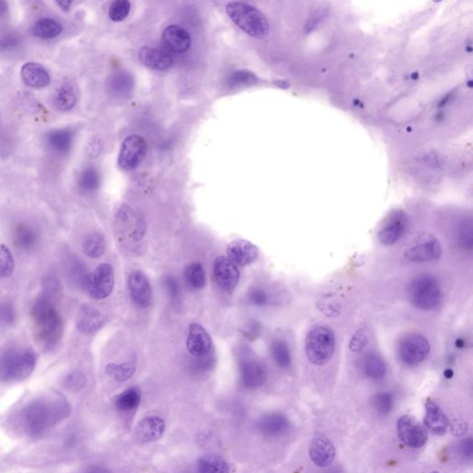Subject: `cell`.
Wrapping results in <instances>:
<instances>
[{"mask_svg":"<svg viewBox=\"0 0 473 473\" xmlns=\"http://www.w3.org/2000/svg\"><path fill=\"white\" fill-rule=\"evenodd\" d=\"M256 82H257V77L255 74L248 72V70H238L231 75L230 79V85L233 87L253 85Z\"/></svg>","mask_w":473,"mask_h":473,"instance_id":"cell-42","label":"cell"},{"mask_svg":"<svg viewBox=\"0 0 473 473\" xmlns=\"http://www.w3.org/2000/svg\"><path fill=\"white\" fill-rule=\"evenodd\" d=\"M248 301L250 304L257 306V307H265L270 304L271 297L267 290L261 289V287H256V289L250 290Z\"/></svg>","mask_w":473,"mask_h":473,"instance_id":"cell-43","label":"cell"},{"mask_svg":"<svg viewBox=\"0 0 473 473\" xmlns=\"http://www.w3.org/2000/svg\"><path fill=\"white\" fill-rule=\"evenodd\" d=\"M166 287L168 289L172 301L178 302L181 299V290L179 281L174 277H168L165 280Z\"/></svg>","mask_w":473,"mask_h":473,"instance_id":"cell-46","label":"cell"},{"mask_svg":"<svg viewBox=\"0 0 473 473\" xmlns=\"http://www.w3.org/2000/svg\"><path fill=\"white\" fill-rule=\"evenodd\" d=\"M408 294L410 304L422 312L437 310L443 299L440 284L431 276H420L411 281Z\"/></svg>","mask_w":473,"mask_h":473,"instance_id":"cell-6","label":"cell"},{"mask_svg":"<svg viewBox=\"0 0 473 473\" xmlns=\"http://www.w3.org/2000/svg\"><path fill=\"white\" fill-rule=\"evenodd\" d=\"M83 473H111L108 471L107 469L104 468V467L99 466H92L90 467L86 471Z\"/></svg>","mask_w":473,"mask_h":473,"instance_id":"cell-52","label":"cell"},{"mask_svg":"<svg viewBox=\"0 0 473 473\" xmlns=\"http://www.w3.org/2000/svg\"><path fill=\"white\" fill-rule=\"evenodd\" d=\"M164 431H165L164 420L157 416H150L139 422L135 430V435L141 443H149L162 437Z\"/></svg>","mask_w":473,"mask_h":473,"instance_id":"cell-20","label":"cell"},{"mask_svg":"<svg viewBox=\"0 0 473 473\" xmlns=\"http://www.w3.org/2000/svg\"><path fill=\"white\" fill-rule=\"evenodd\" d=\"M99 175L94 169H87L83 170L79 178L80 187L85 191H95L99 186Z\"/></svg>","mask_w":473,"mask_h":473,"instance_id":"cell-41","label":"cell"},{"mask_svg":"<svg viewBox=\"0 0 473 473\" xmlns=\"http://www.w3.org/2000/svg\"><path fill=\"white\" fill-rule=\"evenodd\" d=\"M69 414V406L60 398H40L21 413V425L31 437L44 435L55 423Z\"/></svg>","mask_w":473,"mask_h":473,"instance_id":"cell-2","label":"cell"},{"mask_svg":"<svg viewBox=\"0 0 473 473\" xmlns=\"http://www.w3.org/2000/svg\"><path fill=\"white\" fill-rule=\"evenodd\" d=\"M429 473H441V472L434 471V472H429Z\"/></svg>","mask_w":473,"mask_h":473,"instance_id":"cell-56","label":"cell"},{"mask_svg":"<svg viewBox=\"0 0 473 473\" xmlns=\"http://www.w3.org/2000/svg\"><path fill=\"white\" fill-rule=\"evenodd\" d=\"M12 240L18 249L29 252L35 249L39 241V233L33 225L21 222L15 225Z\"/></svg>","mask_w":473,"mask_h":473,"instance_id":"cell-24","label":"cell"},{"mask_svg":"<svg viewBox=\"0 0 473 473\" xmlns=\"http://www.w3.org/2000/svg\"><path fill=\"white\" fill-rule=\"evenodd\" d=\"M132 11V3L128 0H116L108 9V17L115 23L124 21Z\"/></svg>","mask_w":473,"mask_h":473,"instance_id":"cell-37","label":"cell"},{"mask_svg":"<svg viewBox=\"0 0 473 473\" xmlns=\"http://www.w3.org/2000/svg\"><path fill=\"white\" fill-rule=\"evenodd\" d=\"M393 395L389 392H379L373 398V407L379 415H388L393 409Z\"/></svg>","mask_w":473,"mask_h":473,"instance_id":"cell-38","label":"cell"},{"mask_svg":"<svg viewBox=\"0 0 473 473\" xmlns=\"http://www.w3.org/2000/svg\"><path fill=\"white\" fill-rule=\"evenodd\" d=\"M114 286H115V272L112 265L101 264L92 273L89 274L86 289L92 298L104 299L112 293Z\"/></svg>","mask_w":473,"mask_h":473,"instance_id":"cell-9","label":"cell"},{"mask_svg":"<svg viewBox=\"0 0 473 473\" xmlns=\"http://www.w3.org/2000/svg\"><path fill=\"white\" fill-rule=\"evenodd\" d=\"M33 335L46 351H53L63 336V321L48 294L40 295L31 309Z\"/></svg>","mask_w":473,"mask_h":473,"instance_id":"cell-1","label":"cell"},{"mask_svg":"<svg viewBox=\"0 0 473 473\" xmlns=\"http://www.w3.org/2000/svg\"><path fill=\"white\" fill-rule=\"evenodd\" d=\"M386 364L384 358L376 354H367L361 361V371L364 376L373 381L385 378Z\"/></svg>","mask_w":473,"mask_h":473,"instance_id":"cell-27","label":"cell"},{"mask_svg":"<svg viewBox=\"0 0 473 473\" xmlns=\"http://www.w3.org/2000/svg\"><path fill=\"white\" fill-rule=\"evenodd\" d=\"M21 79L29 87L44 88L51 83V76L42 65L29 63L24 64L21 70Z\"/></svg>","mask_w":473,"mask_h":473,"instance_id":"cell-26","label":"cell"},{"mask_svg":"<svg viewBox=\"0 0 473 473\" xmlns=\"http://www.w3.org/2000/svg\"><path fill=\"white\" fill-rule=\"evenodd\" d=\"M397 430L398 438L407 447L420 448L428 440L425 426L413 416H402L398 420Z\"/></svg>","mask_w":473,"mask_h":473,"instance_id":"cell-10","label":"cell"},{"mask_svg":"<svg viewBox=\"0 0 473 473\" xmlns=\"http://www.w3.org/2000/svg\"><path fill=\"white\" fill-rule=\"evenodd\" d=\"M107 373L117 382H125L135 373V366L132 363L114 364L107 366Z\"/></svg>","mask_w":473,"mask_h":473,"instance_id":"cell-36","label":"cell"},{"mask_svg":"<svg viewBox=\"0 0 473 473\" xmlns=\"http://www.w3.org/2000/svg\"><path fill=\"white\" fill-rule=\"evenodd\" d=\"M228 16L241 31L253 38L262 40L269 35L267 17L257 8L240 1H230L225 6Z\"/></svg>","mask_w":473,"mask_h":473,"instance_id":"cell-4","label":"cell"},{"mask_svg":"<svg viewBox=\"0 0 473 473\" xmlns=\"http://www.w3.org/2000/svg\"><path fill=\"white\" fill-rule=\"evenodd\" d=\"M16 321V310L11 302H0V329H8Z\"/></svg>","mask_w":473,"mask_h":473,"instance_id":"cell-40","label":"cell"},{"mask_svg":"<svg viewBox=\"0 0 473 473\" xmlns=\"http://www.w3.org/2000/svg\"><path fill=\"white\" fill-rule=\"evenodd\" d=\"M33 35L40 39L55 38L63 32V26L51 18H42L36 21L33 26Z\"/></svg>","mask_w":473,"mask_h":473,"instance_id":"cell-29","label":"cell"},{"mask_svg":"<svg viewBox=\"0 0 473 473\" xmlns=\"http://www.w3.org/2000/svg\"><path fill=\"white\" fill-rule=\"evenodd\" d=\"M408 228L409 218L403 211L398 210L391 213L377 234L379 243L385 246L394 245L404 237Z\"/></svg>","mask_w":473,"mask_h":473,"instance_id":"cell-11","label":"cell"},{"mask_svg":"<svg viewBox=\"0 0 473 473\" xmlns=\"http://www.w3.org/2000/svg\"><path fill=\"white\" fill-rule=\"evenodd\" d=\"M14 271V255L7 246L0 244V278L11 277Z\"/></svg>","mask_w":473,"mask_h":473,"instance_id":"cell-39","label":"cell"},{"mask_svg":"<svg viewBox=\"0 0 473 473\" xmlns=\"http://www.w3.org/2000/svg\"><path fill=\"white\" fill-rule=\"evenodd\" d=\"M186 347L190 354L194 357L208 356L212 349V339L205 327L198 323L191 324L188 327Z\"/></svg>","mask_w":473,"mask_h":473,"instance_id":"cell-15","label":"cell"},{"mask_svg":"<svg viewBox=\"0 0 473 473\" xmlns=\"http://www.w3.org/2000/svg\"><path fill=\"white\" fill-rule=\"evenodd\" d=\"M198 473H230V468L223 457L207 455L198 462Z\"/></svg>","mask_w":473,"mask_h":473,"instance_id":"cell-34","label":"cell"},{"mask_svg":"<svg viewBox=\"0 0 473 473\" xmlns=\"http://www.w3.org/2000/svg\"><path fill=\"white\" fill-rule=\"evenodd\" d=\"M259 432L267 437H277L286 434L289 427V420L280 413H269L260 418Z\"/></svg>","mask_w":473,"mask_h":473,"instance_id":"cell-22","label":"cell"},{"mask_svg":"<svg viewBox=\"0 0 473 473\" xmlns=\"http://www.w3.org/2000/svg\"><path fill=\"white\" fill-rule=\"evenodd\" d=\"M36 366V354L33 349H8L0 354V382L23 381L32 375Z\"/></svg>","mask_w":473,"mask_h":473,"instance_id":"cell-3","label":"cell"},{"mask_svg":"<svg viewBox=\"0 0 473 473\" xmlns=\"http://www.w3.org/2000/svg\"><path fill=\"white\" fill-rule=\"evenodd\" d=\"M129 295L136 306L147 308L152 302L153 292L147 275L141 270H134L129 274L128 280Z\"/></svg>","mask_w":473,"mask_h":473,"instance_id":"cell-13","label":"cell"},{"mask_svg":"<svg viewBox=\"0 0 473 473\" xmlns=\"http://www.w3.org/2000/svg\"><path fill=\"white\" fill-rule=\"evenodd\" d=\"M442 247L435 238L426 239L410 246L404 252V257L413 264H425L441 257Z\"/></svg>","mask_w":473,"mask_h":473,"instance_id":"cell-12","label":"cell"},{"mask_svg":"<svg viewBox=\"0 0 473 473\" xmlns=\"http://www.w3.org/2000/svg\"><path fill=\"white\" fill-rule=\"evenodd\" d=\"M453 97H454V94L452 92H447V94L445 95L444 97L441 98V100L439 101V103L437 105L438 108H443L447 106L448 103H450V102L452 100Z\"/></svg>","mask_w":473,"mask_h":473,"instance_id":"cell-51","label":"cell"},{"mask_svg":"<svg viewBox=\"0 0 473 473\" xmlns=\"http://www.w3.org/2000/svg\"><path fill=\"white\" fill-rule=\"evenodd\" d=\"M184 278L187 286L193 290L202 289L206 284L205 268L200 262H191L184 272Z\"/></svg>","mask_w":473,"mask_h":473,"instance_id":"cell-32","label":"cell"},{"mask_svg":"<svg viewBox=\"0 0 473 473\" xmlns=\"http://www.w3.org/2000/svg\"><path fill=\"white\" fill-rule=\"evenodd\" d=\"M141 392L137 388L127 389L116 398V406L122 411H131L138 408L141 402Z\"/></svg>","mask_w":473,"mask_h":473,"instance_id":"cell-35","label":"cell"},{"mask_svg":"<svg viewBox=\"0 0 473 473\" xmlns=\"http://www.w3.org/2000/svg\"><path fill=\"white\" fill-rule=\"evenodd\" d=\"M228 258L237 267H247L257 260L259 250L248 240H238L228 246Z\"/></svg>","mask_w":473,"mask_h":473,"instance_id":"cell-18","label":"cell"},{"mask_svg":"<svg viewBox=\"0 0 473 473\" xmlns=\"http://www.w3.org/2000/svg\"><path fill=\"white\" fill-rule=\"evenodd\" d=\"M73 132L67 129H55L46 137L48 147L58 154H66L73 144Z\"/></svg>","mask_w":473,"mask_h":473,"instance_id":"cell-28","label":"cell"},{"mask_svg":"<svg viewBox=\"0 0 473 473\" xmlns=\"http://www.w3.org/2000/svg\"><path fill=\"white\" fill-rule=\"evenodd\" d=\"M336 349V336L324 326H315L309 331L304 342L306 357L314 366L329 363Z\"/></svg>","mask_w":473,"mask_h":473,"instance_id":"cell-5","label":"cell"},{"mask_svg":"<svg viewBox=\"0 0 473 473\" xmlns=\"http://www.w3.org/2000/svg\"><path fill=\"white\" fill-rule=\"evenodd\" d=\"M105 321L104 315L92 306L85 305L80 308L77 317L76 327L80 332L91 334L101 329Z\"/></svg>","mask_w":473,"mask_h":473,"instance_id":"cell-25","label":"cell"},{"mask_svg":"<svg viewBox=\"0 0 473 473\" xmlns=\"http://www.w3.org/2000/svg\"><path fill=\"white\" fill-rule=\"evenodd\" d=\"M368 341H369V339H368L366 331L358 329L352 336L351 341H349V351L354 352V354H358V352H361L366 349Z\"/></svg>","mask_w":473,"mask_h":473,"instance_id":"cell-44","label":"cell"},{"mask_svg":"<svg viewBox=\"0 0 473 473\" xmlns=\"http://www.w3.org/2000/svg\"><path fill=\"white\" fill-rule=\"evenodd\" d=\"M472 441L471 439L463 442L462 446H460V451H462V453H463L464 457H472Z\"/></svg>","mask_w":473,"mask_h":473,"instance_id":"cell-49","label":"cell"},{"mask_svg":"<svg viewBox=\"0 0 473 473\" xmlns=\"http://www.w3.org/2000/svg\"><path fill=\"white\" fill-rule=\"evenodd\" d=\"M147 152V143L141 135L132 134L123 141L120 147L117 164L125 171L134 170L144 159Z\"/></svg>","mask_w":473,"mask_h":473,"instance_id":"cell-8","label":"cell"},{"mask_svg":"<svg viewBox=\"0 0 473 473\" xmlns=\"http://www.w3.org/2000/svg\"><path fill=\"white\" fill-rule=\"evenodd\" d=\"M309 456L314 465L319 468H326L335 459L336 448L329 438L314 437L309 446Z\"/></svg>","mask_w":473,"mask_h":473,"instance_id":"cell-17","label":"cell"},{"mask_svg":"<svg viewBox=\"0 0 473 473\" xmlns=\"http://www.w3.org/2000/svg\"><path fill=\"white\" fill-rule=\"evenodd\" d=\"M326 16V9L321 8L317 9L313 14L311 15L310 18L306 23L305 30L307 33L313 32L314 29H317L319 24L323 23L324 18Z\"/></svg>","mask_w":473,"mask_h":473,"instance_id":"cell-45","label":"cell"},{"mask_svg":"<svg viewBox=\"0 0 473 473\" xmlns=\"http://www.w3.org/2000/svg\"><path fill=\"white\" fill-rule=\"evenodd\" d=\"M139 60L150 69L156 70H166L172 66L171 55L161 49L143 46L138 52Z\"/></svg>","mask_w":473,"mask_h":473,"instance_id":"cell-21","label":"cell"},{"mask_svg":"<svg viewBox=\"0 0 473 473\" xmlns=\"http://www.w3.org/2000/svg\"><path fill=\"white\" fill-rule=\"evenodd\" d=\"M271 356L281 369H289L292 366V354L289 344L284 340H275L271 344Z\"/></svg>","mask_w":473,"mask_h":473,"instance_id":"cell-30","label":"cell"},{"mask_svg":"<svg viewBox=\"0 0 473 473\" xmlns=\"http://www.w3.org/2000/svg\"><path fill=\"white\" fill-rule=\"evenodd\" d=\"M214 276L216 283L225 292H233L240 281L237 265L225 256H219L214 262Z\"/></svg>","mask_w":473,"mask_h":473,"instance_id":"cell-14","label":"cell"},{"mask_svg":"<svg viewBox=\"0 0 473 473\" xmlns=\"http://www.w3.org/2000/svg\"><path fill=\"white\" fill-rule=\"evenodd\" d=\"M425 425L426 428L437 435L446 434L450 426V422L443 410L431 400H428L425 403Z\"/></svg>","mask_w":473,"mask_h":473,"instance_id":"cell-23","label":"cell"},{"mask_svg":"<svg viewBox=\"0 0 473 473\" xmlns=\"http://www.w3.org/2000/svg\"><path fill=\"white\" fill-rule=\"evenodd\" d=\"M431 344L420 334H409L400 340L397 347L398 360L405 366L416 367L428 358Z\"/></svg>","mask_w":473,"mask_h":473,"instance_id":"cell-7","label":"cell"},{"mask_svg":"<svg viewBox=\"0 0 473 473\" xmlns=\"http://www.w3.org/2000/svg\"><path fill=\"white\" fill-rule=\"evenodd\" d=\"M456 347L457 349H462L465 347V341L464 339H457L455 342Z\"/></svg>","mask_w":473,"mask_h":473,"instance_id":"cell-55","label":"cell"},{"mask_svg":"<svg viewBox=\"0 0 473 473\" xmlns=\"http://www.w3.org/2000/svg\"><path fill=\"white\" fill-rule=\"evenodd\" d=\"M85 379L83 375L79 373H74L68 377L67 385L73 389H79L85 385Z\"/></svg>","mask_w":473,"mask_h":473,"instance_id":"cell-48","label":"cell"},{"mask_svg":"<svg viewBox=\"0 0 473 473\" xmlns=\"http://www.w3.org/2000/svg\"><path fill=\"white\" fill-rule=\"evenodd\" d=\"M18 44H20V39L14 33H5V35L0 36V49L2 51H11V49L17 48Z\"/></svg>","mask_w":473,"mask_h":473,"instance_id":"cell-47","label":"cell"},{"mask_svg":"<svg viewBox=\"0 0 473 473\" xmlns=\"http://www.w3.org/2000/svg\"><path fill=\"white\" fill-rule=\"evenodd\" d=\"M57 3L61 9H64V11H68L73 2L70 1V0H60V1H57Z\"/></svg>","mask_w":473,"mask_h":473,"instance_id":"cell-53","label":"cell"},{"mask_svg":"<svg viewBox=\"0 0 473 473\" xmlns=\"http://www.w3.org/2000/svg\"><path fill=\"white\" fill-rule=\"evenodd\" d=\"M259 329H260L257 326V324H250V326L247 327V329H245V336H247V338H250V336L255 338V336H257Z\"/></svg>","mask_w":473,"mask_h":473,"instance_id":"cell-50","label":"cell"},{"mask_svg":"<svg viewBox=\"0 0 473 473\" xmlns=\"http://www.w3.org/2000/svg\"><path fill=\"white\" fill-rule=\"evenodd\" d=\"M162 38L165 45L176 53H184L190 49L191 37L184 27L171 24L164 30Z\"/></svg>","mask_w":473,"mask_h":473,"instance_id":"cell-19","label":"cell"},{"mask_svg":"<svg viewBox=\"0 0 473 473\" xmlns=\"http://www.w3.org/2000/svg\"><path fill=\"white\" fill-rule=\"evenodd\" d=\"M83 250L89 258H100L106 252V240L103 235L98 233L88 235L83 240Z\"/></svg>","mask_w":473,"mask_h":473,"instance_id":"cell-31","label":"cell"},{"mask_svg":"<svg viewBox=\"0 0 473 473\" xmlns=\"http://www.w3.org/2000/svg\"><path fill=\"white\" fill-rule=\"evenodd\" d=\"M240 383L244 388L256 389L265 384L267 370L265 364L255 358L243 361L240 368Z\"/></svg>","mask_w":473,"mask_h":473,"instance_id":"cell-16","label":"cell"},{"mask_svg":"<svg viewBox=\"0 0 473 473\" xmlns=\"http://www.w3.org/2000/svg\"><path fill=\"white\" fill-rule=\"evenodd\" d=\"M77 95L75 90L69 83H65L55 95L54 105L58 110L69 111L75 107Z\"/></svg>","mask_w":473,"mask_h":473,"instance_id":"cell-33","label":"cell"},{"mask_svg":"<svg viewBox=\"0 0 473 473\" xmlns=\"http://www.w3.org/2000/svg\"><path fill=\"white\" fill-rule=\"evenodd\" d=\"M7 3L4 1H1L0 0V17L3 16L6 14V11H7Z\"/></svg>","mask_w":473,"mask_h":473,"instance_id":"cell-54","label":"cell"}]
</instances>
